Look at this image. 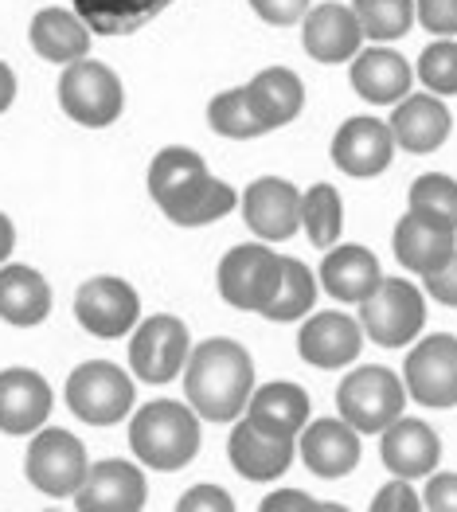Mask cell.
Listing matches in <instances>:
<instances>
[{
	"label": "cell",
	"instance_id": "cell-9",
	"mask_svg": "<svg viewBox=\"0 0 457 512\" xmlns=\"http://www.w3.org/2000/svg\"><path fill=\"white\" fill-rule=\"evenodd\" d=\"M90 462H86V446L67 434V430L51 427L36 430L32 446H28V481L47 493V497H75L83 489Z\"/></svg>",
	"mask_w": 457,
	"mask_h": 512
},
{
	"label": "cell",
	"instance_id": "cell-40",
	"mask_svg": "<svg viewBox=\"0 0 457 512\" xmlns=\"http://www.w3.org/2000/svg\"><path fill=\"white\" fill-rule=\"evenodd\" d=\"M250 8H254L266 24H274V28H290V24H297V20H305L309 0H250Z\"/></svg>",
	"mask_w": 457,
	"mask_h": 512
},
{
	"label": "cell",
	"instance_id": "cell-20",
	"mask_svg": "<svg viewBox=\"0 0 457 512\" xmlns=\"http://www.w3.org/2000/svg\"><path fill=\"white\" fill-rule=\"evenodd\" d=\"M387 126H391V137H395L399 149H407V153H434L450 137L454 118H450V110H446V102L438 94H407L395 106Z\"/></svg>",
	"mask_w": 457,
	"mask_h": 512
},
{
	"label": "cell",
	"instance_id": "cell-37",
	"mask_svg": "<svg viewBox=\"0 0 457 512\" xmlns=\"http://www.w3.org/2000/svg\"><path fill=\"white\" fill-rule=\"evenodd\" d=\"M418 24L438 40L457 36V0H418Z\"/></svg>",
	"mask_w": 457,
	"mask_h": 512
},
{
	"label": "cell",
	"instance_id": "cell-26",
	"mask_svg": "<svg viewBox=\"0 0 457 512\" xmlns=\"http://www.w3.org/2000/svg\"><path fill=\"white\" fill-rule=\"evenodd\" d=\"M51 313V286L32 266H0V321L16 329H32Z\"/></svg>",
	"mask_w": 457,
	"mask_h": 512
},
{
	"label": "cell",
	"instance_id": "cell-19",
	"mask_svg": "<svg viewBox=\"0 0 457 512\" xmlns=\"http://www.w3.org/2000/svg\"><path fill=\"white\" fill-rule=\"evenodd\" d=\"M51 415V387L32 368L0 372V430L4 434H36Z\"/></svg>",
	"mask_w": 457,
	"mask_h": 512
},
{
	"label": "cell",
	"instance_id": "cell-6",
	"mask_svg": "<svg viewBox=\"0 0 457 512\" xmlns=\"http://www.w3.org/2000/svg\"><path fill=\"white\" fill-rule=\"evenodd\" d=\"M67 407L90 427H114L133 411V380L110 360H86L67 380Z\"/></svg>",
	"mask_w": 457,
	"mask_h": 512
},
{
	"label": "cell",
	"instance_id": "cell-16",
	"mask_svg": "<svg viewBox=\"0 0 457 512\" xmlns=\"http://www.w3.org/2000/svg\"><path fill=\"white\" fill-rule=\"evenodd\" d=\"M145 473L133 462L110 458L98 462L86 473L83 489L75 493V509L79 512H141L145 509Z\"/></svg>",
	"mask_w": 457,
	"mask_h": 512
},
{
	"label": "cell",
	"instance_id": "cell-23",
	"mask_svg": "<svg viewBox=\"0 0 457 512\" xmlns=\"http://www.w3.org/2000/svg\"><path fill=\"white\" fill-rule=\"evenodd\" d=\"M301 462L317 477H344L360 462V438L344 419H321L301 430Z\"/></svg>",
	"mask_w": 457,
	"mask_h": 512
},
{
	"label": "cell",
	"instance_id": "cell-22",
	"mask_svg": "<svg viewBox=\"0 0 457 512\" xmlns=\"http://www.w3.org/2000/svg\"><path fill=\"white\" fill-rule=\"evenodd\" d=\"M360 20L348 4H321L313 12H305V28L301 43L317 63H348L360 51Z\"/></svg>",
	"mask_w": 457,
	"mask_h": 512
},
{
	"label": "cell",
	"instance_id": "cell-15",
	"mask_svg": "<svg viewBox=\"0 0 457 512\" xmlns=\"http://www.w3.org/2000/svg\"><path fill=\"white\" fill-rule=\"evenodd\" d=\"M457 251V227L430 212H411L399 219L395 227V258L415 270V274H434L438 266H446L450 255Z\"/></svg>",
	"mask_w": 457,
	"mask_h": 512
},
{
	"label": "cell",
	"instance_id": "cell-39",
	"mask_svg": "<svg viewBox=\"0 0 457 512\" xmlns=\"http://www.w3.org/2000/svg\"><path fill=\"white\" fill-rule=\"evenodd\" d=\"M418 509H422V501H418V493L411 489L407 477L383 485L372 501V512H418Z\"/></svg>",
	"mask_w": 457,
	"mask_h": 512
},
{
	"label": "cell",
	"instance_id": "cell-4",
	"mask_svg": "<svg viewBox=\"0 0 457 512\" xmlns=\"http://www.w3.org/2000/svg\"><path fill=\"white\" fill-rule=\"evenodd\" d=\"M59 106L63 114L86 129H106L122 118L125 106V90L122 79L98 63V59H79V63H67L63 67V79H59Z\"/></svg>",
	"mask_w": 457,
	"mask_h": 512
},
{
	"label": "cell",
	"instance_id": "cell-35",
	"mask_svg": "<svg viewBox=\"0 0 457 512\" xmlns=\"http://www.w3.org/2000/svg\"><path fill=\"white\" fill-rule=\"evenodd\" d=\"M411 208L415 212H430L438 219H446L450 227H457V180L446 172H422L411 184Z\"/></svg>",
	"mask_w": 457,
	"mask_h": 512
},
{
	"label": "cell",
	"instance_id": "cell-21",
	"mask_svg": "<svg viewBox=\"0 0 457 512\" xmlns=\"http://www.w3.org/2000/svg\"><path fill=\"white\" fill-rule=\"evenodd\" d=\"M379 458L383 466L395 473V477H430L438 470V458H442V446H438V434L418 423V419H395L391 427L383 430L379 438Z\"/></svg>",
	"mask_w": 457,
	"mask_h": 512
},
{
	"label": "cell",
	"instance_id": "cell-5",
	"mask_svg": "<svg viewBox=\"0 0 457 512\" xmlns=\"http://www.w3.org/2000/svg\"><path fill=\"white\" fill-rule=\"evenodd\" d=\"M336 407H340V419L356 434H383L403 415L407 387L387 368H375V364L356 368L352 376H344V384L336 391Z\"/></svg>",
	"mask_w": 457,
	"mask_h": 512
},
{
	"label": "cell",
	"instance_id": "cell-25",
	"mask_svg": "<svg viewBox=\"0 0 457 512\" xmlns=\"http://www.w3.org/2000/svg\"><path fill=\"white\" fill-rule=\"evenodd\" d=\"M243 90H247L250 110H254V118L262 122L266 133L278 126H290L305 106V86L290 67H266Z\"/></svg>",
	"mask_w": 457,
	"mask_h": 512
},
{
	"label": "cell",
	"instance_id": "cell-8",
	"mask_svg": "<svg viewBox=\"0 0 457 512\" xmlns=\"http://www.w3.org/2000/svg\"><path fill=\"white\" fill-rule=\"evenodd\" d=\"M282 262L286 258L262 243H247V247H235L227 251L219 262V294L227 305L235 309H247V313H262L278 286H282Z\"/></svg>",
	"mask_w": 457,
	"mask_h": 512
},
{
	"label": "cell",
	"instance_id": "cell-41",
	"mask_svg": "<svg viewBox=\"0 0 457 512\" xmlns=\"http://www.w3.org/2000/svg\"><path fill=\"white\" fill-rule=\"evenodd\" d=\"M422 509L457 512V473H434L422 493Z\"/></svg>",
	"mask_w": 457,
	"mask_h": 512
},
{
	"label": "cell",
	"instance_id": "cell-28",
	"mask_svg": "<svg viewBox=\"0 0 457 512\" xmlns=\"http://www.w3.org/2000/svg\"><path fill=\"white\" fill-rule=\"evenodd\" d=\"M321 282L336 301H364L383 282L379 258L368 247H333L321 262Z\"/></svg>",
	"mask_w": 457,
	"mask_h": 512
},
{
	"label": "cell",
	"instance_id": "cell-3",
	"mask_svg": "<svg viewBox=\"0 0 457 512\" xmlns=\"http://www.w3.org/2000/svg\"><path fill=\"white\" fill-rule=\"evenodd\" d=\"M129 446L149 470H184L200 454V415L172 399H153L133 415Z\"/></svg>",
	"mask_w": 457,
	"mask_h": 512
},
{
	"label": "cell",
	"instance_id": "cell-18",
	"mask_svg": "<svg viewBox=\"0 0 457 512\" xmlns=\"http://www.w3.org/2000/svg\"><path fill=\"white\" fill-rule=\"evenodd\" d=\"M360 348L364 325H356L348 313H313L297 333V352L313 368H348Z\"/></svg>",
	"mask_w": 457,
	"mask_h": 512
},
{
	"label": "cell",
	"instance_id": "cell-30",
	"mask_svg": "<svg viewBox=\"0 0 457 512\" xmlns=\"http://www.w3.org/2000/svg\"><path fill=\"white\" fill-rule=\"evenodd\" d=\"M172 0H75V12L83 16L90 32L102 36H129L145 28L153 16H161Z\"/></svg>",
	"mask_w": 457,
	"mask_h": 512
},
{
	"label": "cell",
	"instance_id": "cell-45",
	"mask_svg": "<svg viewBox=\"0 0 457 512\" xmlns=\"http://www.w3.org/2000/svg\"><path fill=\"white\" fill-rule=\"evenodd\" d=\"M12 247H16V227H12V219L0 212V266H4V258L12 255Z\"/></svg>",
	"mask_w": 457,
	"mask_h": 512
},
{
	"label": "cell",
	"instance_id": "cell-10",
	"mask_svg": "<svg viewBox=\"0 0 457 512\" xmlns=\"http://www.w3.org/2000/svg\"><path fill=\"white\" fill-rule=\"evenodd\" d=\"M188 352H192L188 325L180 317L157 313L137 325V333L129 341V364L145 384H168L184 372Z\"/></svg>",
	"mask_w": 457,
	"mask_h": 512
},
{
	"label": "cell",
	"instance_id": "cell-14",
	"mask_svg": "<svg viewBox=\"0 0 457 512\" xmlns=\"http://www.w3.org/2000/svg\"><path fill=\"white\" fill-rule=\"evenodd\" d=\"M243 215L262 243H282L301 227V192L282 176H262L243 196Z\"/></svg>",
	"mask_w": 457,
	"mask_h": 512
},
{
	"label": "cell",
	"instance_id": "cell-24",
	"mask_svg": "<svg viewBox=\"0 0 457 512\" xmlns=\"http://www.w3.org/2000/svg\"><path fill=\"white\" fill-rule=\"evenodd\" d=\"M352 86L360 98H368L372 106H391V102H403L407 90H411V63L399 55V51H387V47H368V51H356V63H352Z\"/></svg>",
	"mask_w": 457,
	"mask_h": 512
},
{
	"label": "cell",
	"instance_id": "cell-43",
	"mask_svg": "<svg viewBox=\"0 0 457 512\" xmlns=\"http://www.w3.org/2000/svg\"><path fill=\"white\" fill-rule=\"evenodd\" d=\"M317 509H321V501H313L309 493H301V489H282V493L266 497L258 512H317Z\"/></svg>",
	"mask_w": 457,
	"mask_h": 512
},
{
	"label": "cell",
	"instance_id": "cell-36",
	"mask_svg": "<svg viewBox=\"0 0 457 512\" xmlns=\"http://www.w3.org/2000/svg\"><path fill=\"white\" fill-rule=\"evenodd\" d=\"M418 79L430 94H457V43L434 40L418 55Z\"/></svg>",
	"mask_w": 457,
	"mask_h": 512
},
{
	"label": "cell",
	"instance_id": "cell-27",
	"mask_svg": "<svg viewBox=\"0 0 457 512\" xmlns=\"http://www.w3.org/2000/svg\"><path fill=\"white\" fill-rule=\"evenodd\" d=\"M32 47L47 63H79L90 51V28L79 12L67 8H43L32 16Z\"/></svg>",
	"mask_w": 457,
	"mask_h": 512
},
{
	"label": "cell",
	"instance_id": "cell-31",
	"mask_svg": "<svg viewBox=\"0 0 457 512\" xmlns=\"http://www.w3.org/2000/svg\"><path fill=\"white\" fill-rule=\"evenodd\" d=\"M301 227L309 231V243L317 251H329L340 239L344 227V208L333 184H313L309 192H301Z\"/></svg>",
	"mask_w": 457,
	"mask_h": 512
},
{
	"label": "cell",
	"instance_id": "cell-34",
	"mask_svg": "<svg viewBox=\"0 0 457 512\" xmlns=\"http://www.w3.org/2000/svg\"><path fill=\"white\" fill-rule=\"evenodd\" d=\"M208 122L215 133L235 137V141H250V137H258V133H266L262 122L254 118V110H250L247 90H243V86H239V90H223V94L211 98Z\"/></svg>",
	"mask_w": 457,
	"mask_h": 512
},
{
	"label": "cell",
	"instance_id": "cell-13",
	"mask_svg": "<svg viewBox=\"0 0 457 512\" xmlns=\"http://www.w3.org/2000/svg\"><path fill=\"white\" fill-rule=\"evenodd\" d=\"M227 458L231 466L243 473L247 481H274L290 470L293 462V434H278V430L262 427L254 419H239L231 427V442H227Z\"/></svg>",
	"mask_w": 457,
	"mask_h": 512
},
{
	"label": "cell",
	"instance_id": "cell-17",
	"mask_svg": "<svg viewBox=\"0 0 457 512\" xmlns=\"http://www.w3.org/2000/svg\"><path fill=\"white\" fill-rule=\"evenodd\" d=\"M391 157H395V137H391L387 122H379V118H348L344 126L336 129L333 161L340 172L368 180V176H379L387 169Z\"/></svg>",
	"mask_w": 457,
	"mask_h": 512
},
{
	"label": "cell",
	"instance_id": "cell-32",
	"mask_svg": "<svg viewBox=\"0 0 457 512\" xmlns=\"http://www.w3.org/2000/svg\"><path fill=\"white\" fill-rule=\"evenodd\" d=\"M313 301H317L313 270L305 262H297V258H286L282 262V286H278L274 301L262 309V317H270V321H297V317H305L313 309Z\"/></svg>",
	"mask_w": 457,
	"mask_h": 512
},
{
	"label": "cell",
	"instance_id": "cell-42",
	"mask_svg": "<svg viewBox=\"0 0 457 512\" xmlns=\"http://www.w3.org/2000/svg\"><path fill=\"white\" fill-rule=\"evenodd\" d=\"M426 290H430V298H438L442 305H454L457 309V251L450 255L446 266H438L434 274H426Z\"/></svg>",
	"mask_w": 457,
	"mask_h": 512
},
{
	"label": "cell",
	"instance_id": "cell-38",
	"mask_svg": "<svg viewBox=\"0 0 457 512\" xmlns=\"http://www.w3.org/2000/svg\"><path fill=\"white\" fill-rule=\"evenodd\" d=\"M176 512H235V501L219 485H196L176 501Z\"/></svg>",
	"mask_w": 457,
	"mask_h": 512
},
{
	"label": "cell",
	"instance_id": "cell-1",
	"mask_svg": "<svg viewBox=\"0 0 457 512\" xmlns=\"http://www.w3.org/2000/svg\"><path fill=\"white\" fill-rule=\"evenodd\" d=\"M149 192L176 227H204L235 208V192L211 176L200 153L184 145H168L153 157Z\"/></svg>",
	"mask_w": 457,
	"mask_h": 512
},
{
	"label": "cell",
	"instance_id": "cell-2",
	"mask_svg": "<svg viewBox=\"0 0 457 512\" xmlns=\"http://www.w3.org/2000/svg\"><path fill=\"white\" fill-rule=\"evenodd\" d=\"M184 391L200 419L231 423L247 411L254 391V360L239 341L211 337L188 352L184 364Z\"/></svg>",
	"mask_w": 457,
	"mask_h": 512
},
{
	"label": "cell",
	"instance_id": "cell-44",
	"mask_svg": "<svg viewBox=\"0 0 457 512\" xmlns=\"http://www.w3.org/2000/svg\"><path fill=\"white\" fill-rule=\"evenodd\" d=\"M12 102H16V75H12L8 63H0V114H4Z\"/></svg>",
	"mask_w": 457,
	"mask_h": 512
},
{
	"label": "cell",
	"instance_id": "cell-33",
	"mask_svg": "<svg viewBox=\"0 0 457 512\" xmlns=\"http://www.w3.org/2000/svg\"><path fill=\"white\" fill-rule=\"evenodd\" d=\"M352 12L360 20V32L379 43L407 36L415 24V0H356Z\"/></svg>",
	"mask_w": 457,
	"mask_h": 512
},
{
	"label": "cell",
	"instance_id": "cell-11",
	"mask_svg": "<svg viewBox=\"0 0 457 512\" xmlns=\"http://www.w3.org/2000/svg\"><path fill=\"white\" fill-rule=\"evenodd\" d=\"M403 376H407V391L422 407H434V411L457 407V337L438 333L418 341L407 356Z\"/></svg>",
	"mask_w": 457,
	"mask_h": 512
},
{
	"label": "cell",
	"instance_id": "cell-7",
	"mask_svg": "<svg viewBox=\"0 0 457 512\" xmlns=\"http://www.w3.org/2000/svg\"><path fill=\"white\" fill-rule=\"evenodd\" d=\"M360 325H364V337H372L383 348L411 344L426 325V298L411 282L383 278L372 294L360 301Z\"/></svg>",
	"mask_w": 457,
	"mask_h": 512
},
{
	"label": "cell",
	"instance_id": "cell-12",
	"mask_svg": "<svg viewBox=\"0 0 457 512\" xmlns=\"http://www.w3.org/2000/svg\"><path fill=\"white\" fill-rule=\"evenodd\" d=\"M137 313H141V298L122 278H90L75 294L79 325L90 337H102V341L125 337L137 325Z\"/></svg>",
	"mask_w": 457,
	"mask_h": 512
},
{
	"label": "cell",
	"instance_id": "cell-29",
	"mask_svg": "<svg viewBox=\"0 0 457 512\" xmlns=\"http://www.w3.org/2000/svg\"><path fill=\"white\" fill-rule=\"evenodd\" d=\"M247 415L254 423H262V427L297 438L305 430V423H309V395H305V387L286 384V380L262 384L250 391Z\"/></svg>",
	"mask_w": 457,
	"mask_h": 512
}]
</instances>
